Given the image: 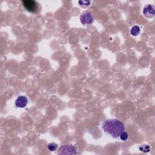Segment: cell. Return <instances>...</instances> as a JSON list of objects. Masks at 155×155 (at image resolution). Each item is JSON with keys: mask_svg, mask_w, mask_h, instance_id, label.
I'll list each match as a JSON object with an SVG mask.
<instances>
[{"mask_svg": "<svg viewBox=\"0 0 155 155\" xmlns=\"http://www.w3.org/2000/svg\"><path fill=\"white\" fill-rule=\"evenodd\" d=\"M140 32V28L138 25H134L130 30V33L133 36H137Z\"/></svg>", "mask_w": 155, "mask_h": 155, "instance_id": "7", "label": "cell"}, {"mask_svg": "<svg viewBox=\"0 0 155 155\" xmlns=\"http://www.w3.org/2000/svg\"><path fill=\"white\" fill-rule=\"evenodd\" d=\"M139 150L143 153H148L150 151V147L148 145H142L139 147Z\"/></svg>", "mask_w": 155, "mask_h": 155, "instance_id": "10", "label": "cell"}, {"mask_svg": "<svg viewBox=\"0 0 155 155\" xmlns=\"http://www.w3.org/2000/svg\"><path fill=\"white\" fill-rule=\"evenodd\" d=\"M58 148V145L54 142H51L47 145V148L50 151H55L56 150H57Z\"/></svg>", "mask_w": 155, "mask_h": 155, "instance_id": "8", "label": "cell"}, {"mask_svg": "<svg viewBox=\"0 0 155 155\" xmlns=\"http://www.w3.org/2000/svg\"><path fill=\"white\" fill-rule=\"evenodd\" d=\"M22 4L25 8L31 13H38L41 9L39 4L33 0H24Z\"/></svg>", "mask_w": 155, "mask_h": 155, "instance_id": "2", "label": "cell"}, {"mask_svg": "<svg viewBox=\"0 0 155 155\" xmlns=\"http://www.w3.org/2000/svg\"><path fill=\"white\" fill-rule=\"evenodd\" d=\"M15 104L18 108H24L28 104V99L25 96H19L16 99Z\"/></svg>", "mask_w": 155, "mask_h": 155, "instance_id": "5", "label": "cell"}, {"mask_svg": "<svg viewBox=\"0 0 155 155\" xmlns=\"http://www.w3.org/2000/svg\"><path fill=\"white\" fill-rule=\"evenodd\" d=\"M119 138L121 140H123V141H125L128 139V134L126 132V131H123L121 134L119 136Z\"/></svg>", "mask_w": 155, "mask_h": 155, "instance_id": "11", "label": "cell"}, {"mask_svg": "<svg viewBox=\"0 0 155 155\" xmlns=\"http://www.w3.org/2000/svg\"><path fill=\"white\" fill-rule=\"evenodd\" d=\"M143 13L147 18H153L154 16L155 11L154 7L151 4H147L143 7Z\"/></svg>", "mask_w": 155, "mask_h": 155, "instance_id": "6", "label": "cell"}, {"mask_svg": "<svg viewBox=\"0 0 155 155\" xmlns=\"http://www.w3.org/2000/svg\"><path fill=\"white\" fill-rule=\"evenodd\" d=\"M56 153L58 154H76L77 153L76 147L71 144L64 145L59 148Z\"/></svg>", "mask_w": 155, "mask_h": 155, "instance_id": "3", "label": "cell"}, {"mask_svg": "<svg viewBox=\"0 0 155 155\" xmlns=\"http://www.w3.org/2000/svg\"><path fill=\"white\" fill-rule=\"evenodd\" d=\"M78 3L81 7L83 8H87L90 5L91 1H79Z\"/></svg>", "mask_w": 155, "mask_h": 155, "instance_id": "9", "label": "cell"}, {"mask_svg": "<svg viewBox=\"0 0 155 155\" xmlns=\"http://www.w3.org/2000/svg\"><path fill=\"white\" fill-rule=\"evenodd\" d=\"M103 130L113 138H119L121 133L125 131L124 124L116 119H108L102 124Z\"/></svg>", "mask_w": 155, "mask_h": 155, "instance_id": "1", "label": "cell"}, {"mask_svg": "<svg viewBox=\"0 0 155 155\" xmlns=\"http://www.w3.org/2000/svg\"><path fill=\"white\" fill-rule=\"evenodd\" d=\"M80 21L83 25H90L93 23L94 18L91 13L89 12H84L80 15Z\"/></svg>", "mask_w": 155, "mask_h": 155, "instance_id": "4", "label": "cell"}]
</instances>
